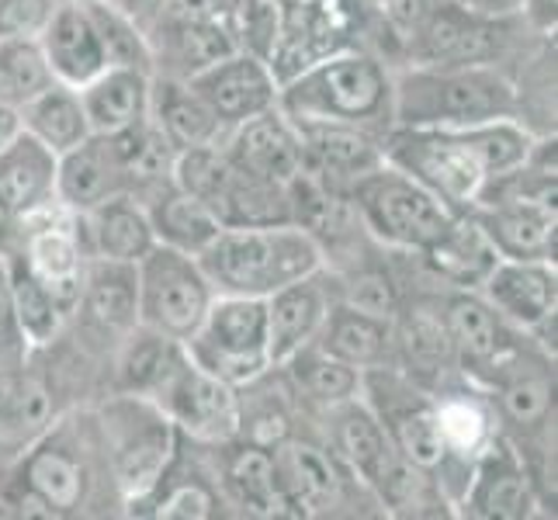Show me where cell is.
<instances>
[{
  "instance_id": "6da1fadb",
  "label": "cell",
  "mask_w": 558,
  "mask_h": 520,
  "mask_svg": "<svg viewBox=\"0 0 558 520\" xmlns=\"http://www.w3.org/2000/svg\"><path fill=\"white\" fill-rule=\"evenodd\" d=\"M4 517H125L101 448L94 402L66 407L28 455L0 479Z\"/></svg>"
},
{
  "instance_id": "7a4b0ae2",
  "label": "cell",
  "mask_w": 558,
  "mask_h": 520,
  "mask_svg": "<svg viewBox=\"0 0 558 520\" xmlns=\"http://www.w3.org/2000/svg\"><path fill=\"white\" fill-rule=\"evenodd\" d=\"M534 140V132L517 119L469 129L392 125L381 136V160L427 188L454 216H465L489 178L527 160Z\"/></svg>"
},
{
  "instance_id": "3957f363",
  "label": "cell",
  "mask_w": 558,
  "mask_h": 520,
  "mask_svg": "<svg viewBox=\"0 0 558 520\" xmlns=\"http://www.w3.org/2000/svg\"><path fill=\"white\" fill-rule=\"evenodd\" d=\"M392 63L368 46L323 56L278 87V108L295 125H354L385 136L392 129Z\"/></svg>"
},
{
  "instance_id": "277c9868",
  "label": "cell",
  "mask_w": 558,
  "mask_h": 520,
  "mask_svg": "<svg viewBox=\"0 0 558 520\" xmlns=\"http://www.w3.org/2000/svg\"><path fill=\"white\" fill-rule=\"evenodd\" d=\"M496 119H517L513 73L496 63L392 70V125L469 129Z\"/></svg>"
},
{
  "instance_id": "5b68a950",
  "label": "cell",
  "mask_w": 558,
  "mask_h": 520,
  "mask_svg": "<svg viewBox=\"0 0 558 520\" xmlns=\"http://www.w3.org/2000/svg\"><path fill=\"white\" fill-rule=\"evenodd\" d=\"M216 295L267 299L288 281L316 275L323 267L319 240L299 222L222 226L198 254Z\"/></svg>"
},
{
  "instance_id": "8992f818",
  "label": "cell",
  "mask_w": 558,
  "mask_h": 520,
  "mask_svg": "<svg viewBox=\"0 0 558 520\" xmlns=\"http://www.w3.org/2000/svg\"><path fill=\"white\" fill-rule=\"evenodd\" d=\"M483 389L499 434L524 455L542 493H555V354L524 334Z\"/></svg>"
},
{
  "instance_id": "52a82bcc",
  "label": "cell",
  "mask_w": 558,
  "mask_h": 520,
  "mask_svg": "<svg viewBox=\"0 0 558 520\" xmlns=\"http://www.w3.org/2000/svg\"><path fill=\"white\" fill-rule=\"evenodd\" d=\"M94 416H98L101 448L129 517V510L160 483L170 458L178 455L181 434L157 402L140 392L108 389L94 402Z\"/></svg>"
},
{
  "instance_id": "ba28073f",
  "label": "cell",
  "mask_w": 558,
  "mask_h": 520,
  "mask_svg": "<svg viewBox=\"0 0 558 520\" xmlns=\"http://www.w3.org/2000/svg\"><path fill=\"white\" fill-rule=\"evenodd\" d=\"M361 399L368 402L372 413L378 416V423L392 440V448L407 458L410 465L427 472L440 486V493L448 496V504L458 507L461 493H465V475H461L448 458L445 437H440V427H437L434 396L427 385L413 382L399 368H372V372H364Z\"/></svg>"
},
{
  "instance_id": "9c48e42d",
  "label": "cell",
  "mask_w": 558,
  "mask_h": 520,
  "mask_svg": "<svg viewBox=\"0 0 558 520\" xmlns=\"http://www.w3.org/2000/svg\"><path fill=\"white\" fill-rule=\"evenodd\" d=\"M343 198L354 208L364 233L402 257H420L454 219L448 205H440L427 188L385 160L361 173Z\"/></svg>"
},
{
  "instance_id": "30bf717a",
  "label": "cell",
  "mask_w": 558,
  "mask_h": 520,
  "mask_svg": "<svg viewBox=\"0 0 558 520\" xmlns=\"http://www.w3.org/2000/svg\"><path fill=\"white\" fill-rule=\"evenodd\" d=\"M191 361L229 385H246L271 368L267 351V302L216 295L198 330L184 340Z\"/></svg>"
},
{
  "instance_id": "8fae6325",
  "label": "cell",
  "mask_w": 558,
  "mask_h": 520,
  "mask_svg": "<svg viewBox=\"0 0 558 520\" xmlns=\"http://www.w3.org/2000/svg\"><path fill=\"white\" fill-rule=\"evenodd\" d=\"M216 288L202 271L198 257L157 243L136 264V316L140 326L170 340H187L208 313Z\"/></svg>"
},
{
  "instance_id": "7c38bea8",
  "label": "cell",
  "mask_w": 558,
  "mask_h": 520,
  "mask_svg": "<svg viewBox=\"0 0 558 520\" xmlns=\"http://www.w3.org/2000/svg\"><path fill=\"white\" fill-rule=\"evenodd\" d=\"M288 517H357V496H368L316 431H295L271 448ZM372 499V496H368Z\"/></svg>"
},
{
  "instance_id": "4fadbf2b",
  "label": "cell",
  "mask_w": 558,
  "mask_h": 520,
  "mask_svg": "<svg viewBox=\"0 0 558 520\" xmlns=\"http://www.w3.org/2000/svg\"><path fill=\"white\" fill-rule=\"evenodd\" d=\"M149 399L170 416L181 437L195 445H222L240 437V396L236 385L198 368L191 354L181 351L167 364L160 382L153 385Z\"/></svg>"
},
{
  "instance_id": "5bb4252c",
  "label": "cell",
  "mask_w": 558,
  "mask_h": 520,
  "mask_svg": "<svg viewBox=\"0 0 558 520\" xmlns=\"http://www.w3.org/2000/svg\"><path fill=\"white\" fill-rule=\"evenodd\" d=\"M368 14V0H281V32L267 60L278 87L323 56L361 46Z\"/></svg>"
},
{
  "instance_id": "9a60e30c",
  "label": "cell",
  "mask_w": 558,
  "mask_h": 520,
  "mask_svg": "<svg viewBox=\"0 0 558 520\" xmlns=\"http://www.w3.org/2000/svg\"><path fill=\"white\" fill-rule=\"evenodd\" d=\"M545 504L548 496L537 486L524 455L504 434H496L486 451L475 458L454 513L472 520H531L545 513Z\"/></svg>"
},
{
  "instance_id": "2e32d148",
  "label": "cell",
  "mask_w": 558,
  "mask_h": 520,
  "mask_svg": "<svg viewBox=\"0 0 558 520\" xmlns=\"http://www.w3.org/2000/svg\"><path fill=\"white\" fill-rule=\"evenodd\" d=\"M310 420L316 423V434L323 437V445L340 458V465L348 469L364 489H368V496L378 507V496L389 489V483L410 465V461L392 448L389 434H385V427L372 413L368 402L357 396Z\"/></svg>"
},
{
  "instance_id": "e0dca14e",
  "label": "cell",
  "mask_w": 558,
  "mask_h": 520,
  "mask_svg": "<svg viewBox=\"0 0 558 520\" xmlns=\"http://www.w3.org/2000/svg\"><path fill=\"white\" fill-rule=\"evenodd\" d=\"M140 326L136 316V264H119L105 257H90L81 299L73 305L66 330L81 334V351L111 358L119 340Z\"/></svg>"
},
{
  "instance_id": "ac0fdd59",
  "label": "cell",
  "mask_w": 558,
  "mask_h": 520,
  "mask_svg": "<svg viewBox=\"0 0 558 520\" xmlns=\"http://www.w3.org/2000/svg\"><path fill=\"white\" fill-rule=\"evenodd\" d=\"M440 319L454 351V368L478 385L524 337L493 310L478 288H440Z\"/></svg>"
},
{
  "instance_id": "d6986e66",
  "label": "cell",
  "mask_w": 558,
  "mask_h": 520,
  "mask_svg": "<svg viewBox=\"0 0 558 520\" xmlns=\"http://www.w3.org/2000/svg\"><path fill=\"white\" fill-rule=\"evenodd\" d=\"M63 410L56 382L46 368H38L35 354L22 368L0 372V479L28 455Z\"/></svg>"
},
{
  "instance_id": "ffe728a7",
  "label": "cell",
  "mask_w": 558,
  "mask_h": 520,
  "mask_svg": "<svg viewBox=\"0 0 558 520\" xmlns=\"http://www.w3.org/2000/svg\"><path fill=\"white\" fill-rule=\"evenodd\" d=\"M187 87L211 108L226 132L260 111L278 108V76L267 60L243 49H229L216 63L191 73Z\"/></svg>"
},
{
  "instance_id": "44dd1931",
  "label": "cell",
  "mask_w": 558,
  "mask_h": 520,
  "mask_svg": "<svg viewBox=\"0 0 558 520\" xmlns=\"http://www.w3.org/2000/svg\"><path fill=\"white\" fill-rule=\"evenodd\" d=\"M216 475L219 493L229 513L240 517H288L284 496L278 486L275 455L254 440H222V445H202Z\"/></svg>"
},
{
  "instance_id": "7402d4cb",
  "label": "cell",
  "mask_w": 558,
  "mask_h": 520,
  "mask_svg": "<svg viewBox=\"0 0 558 520\" xmlns=\"http://www.w3.org/2000/svg\"><path fill=\"white\" fill-rule=\"evenodd\" d=\"M226 499L219 493L216 475L205 458V448L181 437L178 455L170 458L160 483L146 499L129 510V517H157V520H208L226 517Z\"/></svg>"
},
{
  "instance_id": "603a6c76",
  "label": "cell",
  "mask_w": 558,
  "mask_h": 520,
  "mask_svg": "<svg viewBox=\"0 0 558 520\" xmlns=\"http://www.w3.org/2000/svg\"><path fill=\"white\" fill-rule=\"evenodd\" d=\"M430 396H434L437 427H440V437H445L448 458H451V465L465 475V486H469L475 458L483 455L489 440L499 434L489 392L465 375H451L445 382H437Z\"/></svg>"
},
{
  "instance_id": "cb8c5ba5",
  "label": "cell",
  "mask_w": 558,
  "mask_h": 520,
  "mask_svg": "<svg viewBox=\"0 0 558 520\" xmlns=\"http://www.w3.org/2000/svg\"><path fill=\"white\" fill-rule=\"evenodd\" d=\"M222 149L240 170L271 184H292L305 170L302 136L281 114V108L260 111L254 119L233 125L226 132Z\"/></svg>"
},
{
  "instance_id": "d4e9b609",
  "label": "cell",
  "mask_w": 558,
  "mask_h": 520,
  "mask_svg": "<svg viewBox=\"0 0 558 520\" xmlns=\"http://www.w3.org/2000/svg\"><path fill=\"white\" fill-rule=\"evenodd\" d=\"M478 292H483V299L513 326V330L531 334L558 313L555 261L499 257L496 267L486 275V281L478 285Z\"/></svg>"
},
{
  "instance_id": "484cf974",
  "label": "cell",
  "mask_w": 558,
  "mask_h": 520,
  "mask_svg": "<svg viewBox=\"0 0 558 520\" xmlns=\"http://www.w3.org/2000/svg\"><path fill=\"white\" fill-rule=\"evenodd\" d=\"M493 250L507 261H555L558 211L548 202H486L469 208Z\"/></svg>"
},
{
  "instance_id": "4316f807",
  "label": "cell",
  "mask_w": 558,
  "mask_h": 520,
  "mask_svg": "<svg viewBox=\"0 0 558 520\" xmlns=\"http://www.w3.org/2000/svg\"><path fill=\"white\" fill-rule=\"evenodd\" d=\"M264 302H267V351H271V364H281L295 351H302L305 343L316 340L326 313H330L333 288L330 278H326V267L299 281H288Z\"/></svg>"
},
{
  "instance_id": "83f0119b",
  "label": "cell",
  "mask_w": 558,
  "mask_h": 520,
  "mask_svg": "<svg viewBox=\"0 0 558 520\" xmlns=\"http://www.w3.org/2000/svg\"><path fill=\"white\" fill-rule=\"evenodd\" d=\"M295 125V122H292ZM302 136V153H305V170L313 178L337 191V195H348V188L368 173L372 167L381 164V136L375 132H364L354 125H295Z\"/></svg>"
},
{
  "instance_id": "f1b7e54d",
  "label": "cell",
  "mask_w": 558,
  "mask_h": 520,
  "mask_svg": "<svg viewBox=\"0 0 558 520\" xmlns=\"http://www.w3.org/2000/svg\"><path fill=\"white\" fill-rule=\"evenodd\" d=\"M114 195H132L129 173L108 136H90L56 160V202L70 211H87Z\"/></svg>"
},
{
  "instance_id": "f546056e",
  "label": "cell",
  "mask_w": 558,
  "mask_h": 520,
  "mask_svg": "<svg viewBox=\"0 0 558 520\" xmlns=\"http://www.w3.org/2000/svg\"><path fill=\"white\" fill-rule=\"evenodd\" d=\"M38 49L46 56L52 81L66 87H84L108 66L105 43L81 0H66L52 14V22L38 35Z\"/></svg>"
},
{
  "instance_id": "4dcf8cb0",
  "label": "cell",
  "mask_w": 558,
  "mask_h": 520,
  "mask_svg": "<svg viewBox=\"0 0 558 520\" xmlns=\"http://www.w3.org/2000/svg\"><path fill=\"white\" fill-rule=\"evenodd\" d=\"M56 153L25 132L0 149V216L11 226L56 202Z\"/></svg>"
},
{
  "instance_id": "1f68e13d",
  "label": "cell",
  "mask_w": 558,
  "mask_h": 520,
  "mask_svg": "<svg viewBox=\"0 0 558 520\" xmlns=\"http://www.w3.org/2000/svg\"><path fill=\"white\" fill-rule=\"evenodd\" d=\"M326 354L340 358L357 372L372 368H396V326L385 316L361 313L354 305H343L333 299L319 334L313 340Z\"/></svg>"
},
{
  "instance_id": "d6a6232c",
  "label": "cell",
  "mask_w": 558,
  "mask_h": 520,
  "mask_svg": "<svg viewBox=\"0 0 558 520\" xmlns=\"http://www.w3.org/2000/svg\"><path fill=\"white\" fill-rule=\"evenodd\" d=\"M81 90L90 136H114L149 119L153 73L140 66H105Z\"/></svg>"
},
{
  "instance_id": "836d02e7",
  "label": "cell",
  "mask_w": 558,
  "mask_h": 520,
  "mask_svg": "<svg viewBox=\"0 0 558 520\" xmlns=\"http://www.w3.org/2000/svg\"><path fill=\"white\" fill-rule=\"evenodd\" d=\"M81 233L90 250V257L119 261V264H140L153 246V222L149 211L136 195H114L101 205L81 211Z\"/></svg>"
},
{
  "instance_id": "e575fe53",
  "label": "cell",
  "mask_w": 558,
  "mask_h": 520,
  "mask_svg": "<svg viewBox=\"0 0 558 520\" xmlns=\"http://www.w3.org/2000/svg\"><path fill=\"white\" fill-rule=\"evenodd\" d=\"M278 368H281L305 420L333 410L348 399H357L361 385H364V372L351 368V364H343L333 354H326L316 343H305L302 351L281 361Z\"/></svg>"
},
{
  "instance_id": "d590c367",
  "label": "cell",
  "mask_w": 558,
  "mask_h": 520,
  "mask_svg": "<svg viewBox=\"0 0 558 520\" xmlns=\"http://www.w3.org/2000/svg\"><path fill=\"white\" fill-rule=\"evenodd\" d=\"M416 261L440 288H478L496 267L499 254L465 211V216H454L451 226Z\"/></svg>"
},
{
  "instance_id": "8d00e7d4",
  "label": "cell",
  "mask_w": 558,
  "mask_h": 520,
  "mask_svg": "<svg viewBox=\"0 0 558 520\" xmlns=\"http://www.w3.org/2000/svg\"><path fill=\"white\" fill-rule=\"evenodd\" d=\"M149 119L178 153L195 149V146H222L226 140V125L211 114V108L187 87V81H181V76L153 73Z\"/></svg>"
},
{
  "instance_id": "74e56055",
  "label": "cell",
  "mask_w": 558,
  "mask_h": 520,
  "mask_svg": "<svg viewBox=\"0 0 558 520\" xmlns=\"http://www.w3.org/2000/svg\"><path fill=\"white\" fill-rule=\"evenodd\" d=\"M143 205L149 211L153 237H157V243L174 246V250L191 254V257H198L222 229L216 211H211L202 198L187 195V191L178 188L174 181L163 184L160 191H153Z\"/></svg>"
},
{
  "instance_id": "f35d334b",
  "label": "cell",
  "mask_w": 558,
  "mask_h": 520,
  "mask_svg": "<svg viewBox=\"0 0 558 520\" xmlns=\"http://www.w3.org/2000/svg\"><path fill=\"white\" fill-rule=\"evenodd\" d=\"M22 129L25 136L43 143L49 153L63 157L90 140V122L81 105V90L52 81L22 105Z\"/></svg>"
},
{
  "instance_id": "ab89813d",
  "label": "cell",
  "mask_w": 558,
  "mask_h": 520,
  "mask_svg": "<svg viewBox=\"0 0 558 520\" xmlns=\"http://www.w3.org/2000/svg\"><path fill=\"white\" fill-rule=\"evenodd\" d=\"M178 351L181 340H170L157 330H146V326H132L108 358V389L149 396L153 385L167 372V364L178 358Z\"/></svg>"
},
{
  "instance_id": "60d3db41",
  "label": "cell",
  "mask_w": 558,
  "mask_h": 520,
  "mask_svg": "<svg viewBox=\"0 0 558 520\" xmlns=\"http://www.w3.org/2000/svg\"><path fill=\"white\" fill-rule=\"evenodd\" d=\"M4 261H8V278H11L17 323H22L25 340L32 343V351L56 343L66 334L70 313L60 305V299H56L49 288L28 271L25 261L17 257L11 246H4Z\"/></svg>"
},
{
  "instance_id": "b9f144b4",
  "label": "cell",
  "mask_w": 558,
  "mask_h": 520,
  "mask_svg": "<svg viewBox=\"0 0 558 520\" xmlns=\"http://www.w3.org/2000/svg\"><path fill=\"white\" fill-rule=\"evenodd\" d=\"M87 8L94 28H98L105 52H108V66H140L157 73L153 66V52H149V38L136 28V22L114 4V0H81Z\"/></svg>"
},
{
  "instance_id": "7bdbcfd3",
  "label": "cell",
  "mask_w": 558,
  "mask_h": 520,
  "mask_svg": "<svg viewBox=\"0 0 558 520\" xmlns=\"http://www.w3.org/2000/svg\"><path fill=\"white\" fill-rule=\"evenodd\" d=\"M222 28L236 49L271 60L281 32V0H229Z\"/></svg>"
},
{
  "instance_id": "ee69618b",
  "label": "cell",
  "mask_w": 558,
  "mask_h": 520,
  "mask_svg": "<svg viewBox=\"0 0 558 520\" xmlns=\"http://www.w3.org/2000/svg\"><path fill=\"white\" fill-rule=\"evenodd\" d=\"M52 84L46 56L38 49V38H8L0 43V98L22 108L28 98Z\"/></svg>"
},
{
  "instance_id": "f6af8a7d",
  "label": "cell",
  "mask_w": 558,
  "mask_h": 520,
  "mask_svg": "<svg viewBox=\"0 0 558 520\" xmlns=\"http://www.w3.org/2000/svg\"><path fill=\"white\" fill-rule=\"evenodd\" d=\"M28 358H32V343L25 340L22 323H17L11 278H8V261H4V246H0V372L22 368Z\"/></svg>"
},
{
  "instance_id": "bcb514c9",
  "label": "cell",
  "mask_w": 558,
  "mask_h": 520,
  "mask_svg": "<svg viewBox=\"0 0 558 520\" xmlns=\"http://www.w3.org/2000/svg\"><path fill=\"white\" fill-rule=\"evenodd\" d=\"M66 0H0V43L38 38Z\"/></svg>"
},
{
  "instance_id": "7dc6e473",
  "label": "cell",
  "mask_w": 558,
  "mask_h": 520,
  "mask_svg": "<svg viewBox=\"0 0 558 520\" xmlns=\"http://www.w3.org/2000/svg\"><path fill=\"white\" fill-rule=\"evenodd\" d=\"M461 8L478 14V17H496V22H507V17H521L527 0H458Z\"/></svg>"
},
{
  "instance_id": "c3c4849f",
  "label": "cell",
  "mask_w": 558,
  "mask_h": 520,
  "mask_svg": "<svg viewBox=\"0 0 558 520\" xmlns=\"http://www.w3.org/2000/svg\"><path fill=\"white\" fill-rule=\"evenodd\" d=\"M521 17H524V25H527V28H534L537 35H555L558 0H527Z\"/></svg>"
},
{
  "instance_id": "681fc988",
  "label": "cell",
  "mask_w": 558,
  "mask_h": 520,
  "mask_svg": "<svg viewBox=\"0 0 558 520\" xmlns=\"http://www.w3.org/2000/svg\"><path fill=\"white\" fill-rule=\"evenodd\" d=\"M22 132H25L22 129V108L8 98H0V149H4L8 143H14Z\"/></svg>"
},
{
  "instance_id": "f907efd6",
  "label": "cell",
  "mask_w": 558,
  "mask_h": 520,
  "mask_svg": "<svg viewBox=\"0 0 558 520\" xmlns=\"http://www.w3.org/2000/svg\"><path fill=\"white\" fill-rule=\"evenodd\" d=\"M0 517H4V507H0Z\"/></svg>"
},
{
  "instance_id": "816d5d0a",
  "label": "cell",
  "mask_w": 558,
  "mask_h": 520,
  "mask_svg": "<svg viewBox=\"0 0 558 520\" xmlns=\"http://www.w3.org/2000/svg\"><path fill=\"white\" fill-rule=\"evenodd\" d=\"M368 4H372V0H368Z\"/></svg>"
}]
</instances>
